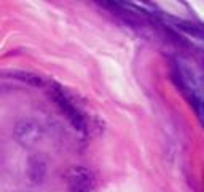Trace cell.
<instances>
[{
    "mask_svg": "<svg viewBox=\"0 0 204 192\" xmlns=\"http://www.w3.org/2000/svg\"><path fill=\"white\" fill-rule=\"evenodd\" d=\"M15 139L24 147H35L43 138V128L34 119H21L13 128Z\"/></svg>",
    "mask_w": 204,
    "mask_h": 192,
    "instance_id": "6da1fadb",
    "label": "cell"
},
{
    "mask_svg": "<svg viewBox=\"0 0 204 192\" xmlns=\"http://www.w3.org/2000/svg\"><path fill=\"white\" fill-rule=\"evenodd\" d=\"M46 176V163L40 157H31L27 165V178L32 184H42Z\"/></svg>",
    "mask_w": 204,
    "mask_h": 192,
    "instance_id": "277c9868",
    "label": "cell"
},
{
    "mask_svg": "<svg viewBox=\"0 0 204 192\" xmlns=\"http://www.w3.org/2000/svg\"><path fill=\"white\" fill-rule=\"evenodd\" d=\"M166 19L172 23V26L175 27V29L183 31L185 34L192 35V37L202 38V29H201L199 26H196V24H192V23H188V21H183V19H177V18H166Z\"/></svg>",
    "mask_w": 204,
    "mask_h": 192,
    "instance_id": "5b68a950",
    "label": "cell"
},
{
    "mask_svg": "<svg viewBox=\"0 0 204 192\" xmlns=\"http://www.w3.org/2000/svg\"><path fill=\"white\" fill-rule=\"evenodd\" d=\"M8 77L11 78H16V80H21V82H26L32 87H42V78L35 74H31V72H24V71H13V72H8L7 74Z\"/></svg>",
    "mask_w": 204,
    "mask_h": 192,
    "instance_id": "8992f818",
    "label": "cell"
},
{
    "mask_svg": "<svg viewBox=\"0 0 204 192\" xmlns=\"http://www.w3.org/2000/svg\"><path fill=\"white\" fill-rule=\"evenodd\" d=\"M69 187L70 192H91L93 187V176L83 167H74L69 170Z\"/></svg>",
    "mask_w": 204,
    "mask_h": 192,
    "instance_id": "3957f363",
    "label": "cell"
},
{
    "mask_svg": "<svg viewBox=\"0 0 204 192\" xmlns=\"http://www.w3.org/2000/svg\"><path fill=\"white\" fill-rule=\"evenodd\" d=\"M53 98L56 101V104L59 106V109L64 112V115L69 119V122L77 128V130H85V120L81 117V114L74 107V104L67 99V96L59 91V90H53Z\"/></svg>",
    "mask_w": 204,
    "mask_h": 192,
    "instance_id": "7a4b0ae2",
    "label": "cell"
}]
</instances>
